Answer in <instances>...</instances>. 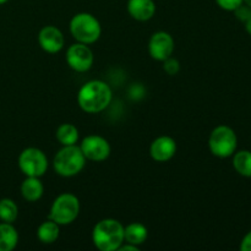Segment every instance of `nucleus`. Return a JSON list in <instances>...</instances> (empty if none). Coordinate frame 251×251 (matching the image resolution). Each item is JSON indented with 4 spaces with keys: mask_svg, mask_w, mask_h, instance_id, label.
I'll use <instances>...</instances> for the list:
<instances>
[{
    "mask_svg": "<svg viewBox=\"0 0 251 251\" xmlns=\"http://www.w3.org/2000/svg\"><path fill=\"white\" fill-rule=\"evenodd\" d=\"M38 43L44 51L54 54L64 48L65 39L60 29L55 26H46L39 31Z\"/></svg>",
    "mask_w": 251,
    "mask_h": 251,
    "instance_id": "obj_11",
    "label": "nucleus"
},
{
    "mask_svg": "<svg viewBox=\"0 0 251 251\" xmlns=\"http://www.w3.org/2000/svg\"><path fill=\"white\" fill-rule=\"evenodd\" d=\"M44 186L39 178L36 176H27L21 185V194L25 200L29 202H36L43 196Z\"/></svg>",
    "mask_w": 251,
    "mask_h": 251,
    "instance_id": "obj_14",
    "label": "nucleus"
},
{
    "mask_svg": "<svg viewBox=\"0 0 251 251\" xmlns=\"http://www.w3.org/2000/svg\"><path fill=\"white\" fill-rule=\"evenodd\" d=\"M80 213V201L74 194L64 193L54 200L50 207L48 218L58 223L59 226H66L73 223Z\"/></svg>",
    "mask_w": 251,
    "mask_h": 251,
    "instance_id": "obj_5",
    "label": "nucleus"
},
{
    "mask_svg": "<svg viewBox=\"0 0 251 251\" xmlns=\"http://www.w3.org/2000/svg\"><path fill=\"white\" fill-rule=\"evenodd\" d=\"M7 1H9V0H0V5L5 4V2H7Z\"/></svg>",
    "mask_w": 251,
    "mask_h": 251,
    "instance_id": "obj_28",
    "label": "nucleus"
},
{
    "mask_svg": "<svg viewBox=\"0 0 251 251\" xmlns=\"http://www.w3.org/2000/svg\"><path fill=\"white\" fill-rule=\"evenodd\" d=\"M150 55L158 61H164L172 56L174 51V39L169 33L164 31L152 34L149 42Z\"/></svg>",
    "mask_w": 251,
    "mask_h": 251,
    "instance_id": "obj_10",
    "label": "nucleus"
},
{
    "mask_svg": "<svg viewBox=\"0 0 251 251\" xmlns=\"http://www.w3.org/2000/svg\"><path fill=\"white\" fill-rule=\"evenodd\" d=\"M176 152V142L171 136H159L150 147V154L157 162H167L174 157Z\"/></svg>",
    "mask_w": 251,
    "mask_h": 251,
    "instance_id": "obj_12",
    "label": "nucleus"
},
{
    "mask_svg": "<svg viewBox=\"0 0 251 251\" xmlns=\"http://www.w3.org/2000/svg\"><path fill=\"white\" fill-rule=\"evenodd\" d=\"M163 69L168 75L173 76L179 73V70H180V64H179V61L176 59L169 56L168 59H166L163 61Z\"/></svg>",
    "mask_w": 251,
    "mask_h": 251,
    "instance_id": "obj_21",
    "label": "nucleus"
},
{
    "mask_svg": "<svg viewBox=\"0 0 251 251\" xmlns=\"http://www.w3.org/2000/svg\"><path fill=\"white\" fill-rule=\"evenodd\" d=\"M118 250H119V251H139V247H136V245L129 244V243H127L126 245H122V247H120Z\"/></svg>",
    "mask_w": 251,
    "mask_h": 251,
    "instance_id": "obj_25",
    "label": "nucleus"
},
{
    "mask_svg": "<svg viewBox=\"0 0 251 251\" xmlns=\"http://www.w3.org/2000/svg\"><path fill=\"white\" fill-rule=\"evenodd\" d=\"M19 168L26 176L41 178L48 169V158L46 153L36 147L25 149L19 156Z\"/></svg>",
    "mask_w": 251,
    "mask_h": 251,
    "instance_id": "obj_7",
    "label": "nucleus"
},
{
    "mask_svg": "<svg viewBox=\"0 0 251 251\" xmlns=\"http://www.w3.org/2000/svg\"><path fill=\"white\" fill-rule=\"evenodd\" d=\"M86 164V157L83 156L80 147L76 145L64 146L54 157L53 166L56 173L65 178L76 176L83 169Z\"/></svg>",
    "mask_w": 251,
    "mask_h": 251,
    "instance_id": "obj_3",
    "label": "nucleus"
},
{
    "mask_svg": "<svg viewBox=\"0 0 251 251\" xmlns=\"http://www.w3.org/2000/svg\"><path fill=\"white\" fill-rule=\"evenodd\" d=\"M147 235H149L147 228L141 223H130L124 228V240H126V243L129 244L136 245V247L146 242Z\"/></svg>",
    "mask_w": 251,
    "mask_h": 251,
    "instance_id": "obj_16",
    "label": "nucleus"
},
{
    "mask_svg": "<svg viewBox=\"0 0 251 251\" xmlns=\"http://www.w3.org/2000/svg\"><path fill=\"white\" fill-rule=\"evenodd\" d=\"M235 11V16H237V19H239L240 21L245 22L248 20V17H249L250 12H251V9L248 5H240L238 9L234 10Z\"/></svg>",
    "mask_w": 251,
    "mask_h": 251,
    "instance_id": "obj_23",
    "label": "nucleus"
},
{
    "mask_svg": "<svg viewBox=\"0 0 251 251\" xmlns=\"http://www.w3.org/2000/svg\"><path fill=\"white\" fill-rule=\"evenodd\" d=\"M245 28H247V31L251 34V12H250L249 17H248V20L245 21Z\"/></svg>",
    "mask_w": 251,
    "mask_h": 251,
    "instance_id": "obj_26",
    "label": "nucleus"
},
{
    "mask_svg": "<svg viewBox=\"0 0 251 251\" xmlns=\"http://www.w3.org/2000/svg\"><path fill=\"white\" fill-rule=\"evenodd\" d=\"M113 93L109 85L100 80H92L86 82L80 88L77 102L81 109L90 114H96L104 110L112 102Z\"/></svg>",
    "mask_w": 251,
    "mask_h": 251,
    "instance_id": "obj_1",
    "label": "nucleus"
},
{
    "mask_svg": "<svg viewBox=\"0 0 251 251\" xmlns=\"http://www.w3.org/2000/svg\"><path fill=\"white\" fill-rule=\"evenodd\" d=\"M238 139L234 130L227 125H220L212 130L208 139V147L213 156L220 158L230 157L237 150Z\"/></svg>",
    "mask_w": 251,
    "mask_h": 251,
    "instance_id": "obj_6",
    "label": "nucleus"
},
{
    "mask_svg": "<svg viewBox=\"0 0 251 251\" xmlns=\"http://www.w3.org/2000/svg\"><path fill=\"white\" fill-rule=\"evenodd\" d=\"M19 243V233L12 223H0V251H11Z\"/></svg>",
    "mask_w": 251,
    "mask_h": 251,
    "instance_id": "obj_15",
    "label": "nucleus"
},
{
    "mask_svg": "<svg viewBox=\"0 0 251 251\" xmlns=\"http://www.w3.org/2000/svg\"><path fill=\"white\" fill-rule=\"evenodd\" d=\"M56 140L60 142L63 146H71L75 145L78 140V130L73 124H61L56 129L55 132Z\"/></svg>",
    "mask_w": 251,
    "mask_h": 251,
    "instance_id": "obj_18",
    "label": "nucleus"
},
{
    "mask_svg": "<svg viewBox=\"0 0 251 251\" xmlns=\"http://www.w3.org/2000/svg\"><path fill=\"white\" fill-rule=\"evenodd\" d=\"M70 32L78 43L88 46L100 39L102 28L100 21L93 15L88 12H80L71 19Z\"/></svg>",
    "mask_w": 251,
    "mask_h": 251,
    "instance_id": "obj_4",
    "label": "nucleus"
},
{
    "mask_svg": "<svg viewBox=\"0 0 251 251\" xmlns=\"http://www.w3.org/2000/svg\"><path fill=\"white\" fill-rule=\"evenodd\" d=\"M127 12L137 21H149L156 14V4L153 0H129Z\"/></svg>",
    "mask_w": 251,
    "mask_h": 251,
    "instance_id": "obj_13",
    "label": "nucleus"
},
{
    "mask_svg": "<svg viewBox=\"0 0 251 251\" xmlns=\"http://www.w3.org/2000/svg\"><path fill=\"white\" fill-rule=\"evenodd\" d=\"M244 4L248 5V6H249L251 9V0H244Z\"/></svg>",
    "mask_w": 251,
    "mask_h": 251,
    "instance_id": "obj_27",
    "label": "nucleus"
},
{
    "mask_svg": "<svg viewBox=\"0 0 251 251\" xmlns=\"http://www.w3.org/2000/svg\"><path fill=\"white\" fill-rule=\"evenodd\" d=\"M19 216V207L11 199L0 200V220L6 223H14Z\"/></svg>",
    "mask_w": 251,
    "mask_h": 251,
    "instance_id": "obj_20",
    "label": "nucleus"
},
{
    "mask_svg": "<svg viewBox=\"0 0 251 251\" xmlns=\"http://www.w3.org/2000/svg\"><path fill=\"white\" fill-rule=\"evenodd\" d=\"M218 6L226 11H234L235 9L244 4V0H216Z\"/></svg>",
    "mask_w": 251,
    "mask_h": 251,
    "instance_id": "obj_22",
    "label": "nucleus"
},
{
    "mask_svg": "<svg viewBox=\"0 0 251 251\" xmlns=\"http://www.w3.org/2000/svg\"><path fill=\"white\" fill-rule=\"evenodd\" d=\"M86 159L93 162H102L109 157L110 145L104 137L100 135H90L82 140L80 146Z\"/></svg>",
    "mask_w": 251,
    "mask_h": 251,
    "instance_id": "obj_9",
    "label": "nucleus"
},
{
    "mask_svg": "<svg viewBox=\"0 0 251 251\" xmlns=\"http://www.w3.org/2000/svg\"><path fill=\"white\" fill-rule=\"evenodd\" d=\"M66 63L77 73H86L93 65V53L87 44L75 43L66 51Z\"/></svg>",
    "mask_w": 251,
    "mask_h": 251,
    "instance_id": "obj_8",
    "label": "nucleus"
},
{
    "mask_svg": "<svg viewBox=\"0 0 251 251\" xmlns=\"http://www.w3.org/2000/svg\"><path fill=\"white\" fill-rule=\"evenodd\" d=\"M59 225L54 221L48 220L42 223L37 230V237L44 244H53L59 238Z\"/></svg>",
    "mask_w": 251,
    "mask_h": 251,
    "instance_id": "obj_17",
    "label": "nucleus"
},
{
    "mask_svg": "<svg viewBox=\"0 0 251 251\" xmlns=\"http://www.w3.org/2000/svg\"><path fill=\"white\" fill-rule=\"evenodd\" d=\"M93 244L100 251H115L124 243V227L113 218H105L95 226L92 232Z\"/></svg>",
    "mask_w": 251,
    "mask_h": 251,
    "instance_id": "obj_2",
    "label": "nucleus"
},
{
    "mask_svg": "<svg viewBox=\"0 0 251 251\" xmlns=\"http://www.w3.org/2000/svg\"><path fill=\"white\" fill-rule=\"evenodd\" d=\"M233 167L243 176L251 178V152L239 151L233 157Z\"/></svg>",
    "mask_w": 251,
    "mask_h": 251,
    "instance_id": "obj_19",
    "label": "nucleus"
},
{
    "mask_svg": "<svg viewBox=\"0 0 251 251\" xmlns=\"http://www.w3.org/2000/svg\"><path fill=\"white\" fill-rule=\"evenodd\" d=\"M240 250L242 251H251V232L248 233L242 240V245H240Z\"/></svg>",
    "mask_w": 251,
    "mask_h": 251,
    "instance_id": "obj_24",
    "label": "nucleus"
}]
</instances>
